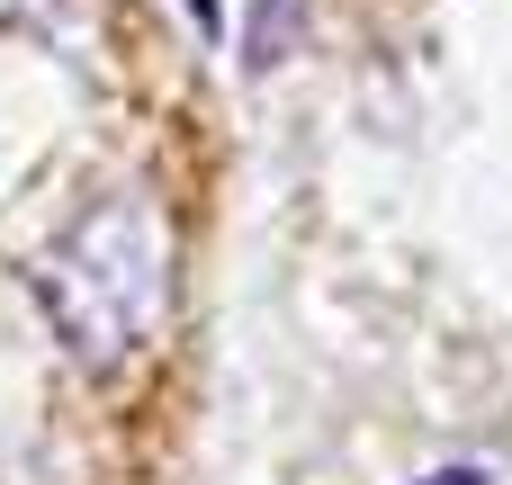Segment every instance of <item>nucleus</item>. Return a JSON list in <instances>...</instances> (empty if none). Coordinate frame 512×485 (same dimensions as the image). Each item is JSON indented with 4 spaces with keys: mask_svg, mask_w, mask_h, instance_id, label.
Masks as SVG:
<instances>
[{
    "mask_svg": "<svg viewBox=\"0 0 512 485\" xmlns=\"http://www.w3.org/2000/svg\"><path fill=\"white\" fill-rule=\"evenodd\" d=\"M36 297L81 369H117L144 351L162 315V225L144 198H99L36 270Z\"/></svg>",
    "mask_w": 512,
    "mask_h": 485,
    "instance_id": "nucleus-1",
    "label": "nucleus"
},
{
    "mask_svg": "<svg viewBox=\"0 0 512 485\" xmlns=\"http://www.w3.org/2000/svg\"><path fill=\"white\" fill-rule=\"evenodd\" d=\"M297 9L306 0H261V36H252V63H279L297 45Z\"/></svg>",
    "mask_w": 512,
    "mask_h": 485,
    "instance_id": "nucleus-2",
    "label": "nucleus"
},
{
    "mask_svg": "<svg viewBox=\"0 0 512 485\" xmlns=\"http://www.w3.org/2000/svg\"><path fill=\"white\" fill-rule=\"evenodd\" d=\"M180 9L198 18V36H225V9H216V0H180Z\"/></svg>",
    "mask_w": 512,
    "mask_h": 485,
    "instance_id": "nucleus-3",
    "label": "nucleus"
},
{
    "mask_svg": "<svg viewBox=\"0 0 512 485\" xmlns=\"http://www.w3.org/2000/svg\"><path fill=\"white\" fill-rule=\"evenodd\" d=\"M423 485H486V468H441V477H423Z\"/></svg>",
    "mask_w": 512,
    "mask_h": 485,
    "instance_id": "nucleus-4",
    "label": "nucleus"
}]
</instances>
